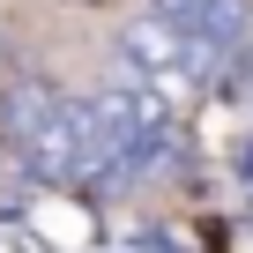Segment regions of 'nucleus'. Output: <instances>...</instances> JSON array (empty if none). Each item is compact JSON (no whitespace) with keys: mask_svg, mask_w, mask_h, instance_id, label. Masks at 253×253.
I'll return each mask as SVG.
<instances>
[{"mask_svg":"<svg viewBox=\"0 0 253 253\" xmlns=\"http://www.w3.org/2000/svg\"><path fill=\"white\" fill-rule=\"evenodd\" d=\"M60 104H67V89L52 75H8V82H0V142L23 157L45 126L60 119Z\"/></svg>","mask_w":253,"mask_h":253,"instance_id":"nucleus-3","label":"nucleus"},{"mask_svg":"<svg viewBox=\"0 0 253 253\" xmlns=\"http://www.w3.org/2000/svg\"><path fill=\"white\" fill-rule=\"evenodd\" d=\"M157 15L171 30H186L194 45H209L216 60L246 38V0H157Z\"/></svg>","mask_w":253,"mask_h":253,"instance_id":"nucleus-4","label":"nucleus"},{"mask_svg":"<svg viewBox=\"0 0 253 253\" xmlns=\"http://www.w3.org/2000/svg\"><path fill=\"white\" fill-rule=\"evenodd\" d=\"M119 52H126V67H134L157 97H186L201 82V67L216 60L209 45H194L186 30H171L164 15H134V23L119 30Z\"/></svg>","mask_w":253,"mask_h":253,"instance_id":"nucleus-2","label":"nucleus"},{"mask_svg":"<svg viewBox=\"0 0 253 253\" xmlns=\"http://www.w3.org/2000/svg\"><path fill=\"white\" fill-rule=\"evenodd\" d=\"M23 164L45 179V186H89V179H112V149H104V126L89 112V97H67L60 119L23 149Z\"/></svg>","mask_w":253,"mask_h":253,"instance_id":"nucleus-1","label":"nucleus"},{"mask_svg":"<svg viewBox=\"0 0 253 253\" xmlns=\"http://www.w3.org/2000/svg\"><path fill=\"white\" fill-rule=\"evenodd\" d=\"M0 60H8V52H0Z\"/></svg>","mask_w":253,"mask_h":253,"instance_id":"nucleus-5","label":"nucleus"}]
</instances>
